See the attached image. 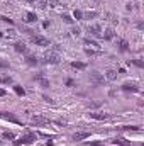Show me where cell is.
<instances>
[{
    "label": "cell",
    "mask_w": 144,
    "mask_h": 146,
    "mask_svg": "<svg viewBox=\"0 0 144 146\" xmlns=\"http://www.w3.org/2000/svg\"><path fill=\"white\" fill-rule=\"evenodd\" d=\"M36 138H37V134H36V133H27V134H24V136H20V138L14 139V146L32 145V143L36 141Z\"/></svg>",
    "instance_id": "1"
},
{
    "label": "cell",
    "mask_w": 144,
    "mask_h": 146,
    "mask_svg": "<svg viewBox=\"0 0 144 146\" xmlns=\"http://www.w3.org/2000/svg\"><path fill=\"white\" fill-rule=\"evenodd\" d=\"M59 54L56 53V51H51V53H48L46 56H44V60H42V63H46V65H59Z\"/></svg>",
    "instance_id": "2"
},
{
    "label": "cell",
    "mask_w": 144,
    "mask_h": 146,
    "mask_svg": "<svg viewBox=\"0 0 144 146\" xmlns=\"http://www.w3.org/2000/svg\"><path fill=\"white\" fill-rule=\"evenodd\" d=\"M31 42H32V44H36V46H42V48H46V46H51L49 39H46L44 36H39V34L31 36Z\"/></svg>",
    "instance_id": "3"
},
{
    "label": "cell",
    "mask_w": 144,
    "mask_h": 146,
    "mask_svg": "<svg viewBox=\"0 0 144 146\" xmlns=\"http://www.w3.org/2000/svg\"><path fill=\"white\" fill-rule=\"evenodd\" d=\"M32 80L37 82L42 88H49V87H51V82L44 76V73H37V75H34V76H32Z\"/></svg>",
    "instance_id": "4"
},
{
    "label": "cell",
    "mask_w": 144,
    "mask_h": 146,
    "mask_svg": "<svg viewBox=\"0 0 144 146\" xmlns=\"http://www.w3.org/2000/svg\"><path fill=\"white\" fill-rule=\"evenodd\" d=\"M90 82H92L95 87H98V85L104 83V75H100L98 72H92L90 73Z\"/></svg>",
    "instance_id": "5"
},
{
    "label": "cell",
    "mask_w": 144,
    "mask_h": 146,
    "mask_svg": "<svg viewBox=\"0 0 144 146\" xmlns=\"http://www.w3.org/2000/svg\"><path fill=\"white\" fill-rule=\"evenodd\" d=\"M120 88H122L124 92H139V87H137L136 82H126V83H122Z\"/></svg>",
    "instance_id": "6"
},
{
    "label": "cell",
    "mask_w": 144,
    "mask_h": 146,
    "mask_svg": "<svg viewBox=\"0 0 144 146\" xmlns=\"http://www.w3.org/2000/svg\"><path fill=\"white\" fill-rule=\"evenodd\" d=\"M88 33H90V36H93V37H102V27L98 24L88 26Z\"/></svg>",
    "instance_id": "7"
},
{
    "label": "cell",
    "mask_w": 144,
    "mask_h": 146,
    "mask_svg": "<svg viewBox=\"0 0 144 146\" xmlns=\"http://www.w3.org/2000/svg\"><path fill=\"white\" fill-rule=\"evenodd\" d=\"M14 49H15V53L27 54V46H26V42H22V41H17V42H14Z\"/></svg>",
    "instance_id": "8"
},
{
    "label": "cell",
    "mask_w": 144,
    "mask_h": 146,
    "mask_svg": "<svg viewBox=\"0 0 144 146\" xmlns=\"http://www.w3.org/2000/svg\"><path fill=\"white\" fill-rule=\"evenodd\" d=\"M49 122L51 121L46 119V117H42V115H32V124H36V126H46Z\"/></svg>",
    "instance_id": "9"
},
{
    "label": "cell",
    "mask_w": 144,
    "mask_h": 146,
    "mask_svg": "<svg viewBox=\"0 0 144 146\" xmlns=\"http://www.w3.org/2000/svg\"><path fill=\"white\" fill-rule=\"evenodd\" d=\"M0 117L2 119H7V121H10V122H15V124H20V121L12 114V112H0Z\"/></svg>",
    "instance_id": "10"
},
{
    "label": "cell",
    "mask_w": 144,
    "mask_h": 146,
    "mask_svg": "<svg viewBox=\"0 0 144 146\" xmlns=\"http://www.w3.org/2000/svg\"><path fill=\"white\" fill-rule=\"evenodd\" d=\"M88 115H90L92 119H95V121H107L108 117H110L108 114H100V112H90Z\"/></svg>",
    "instance_id": "11"
},
{
    "label": "cell",
    "mask_w": 144,
    "mask_h": 146,
    "mask_svg": "<svg viewBox=\"0 0 144 146\" xmlns=\"http://www.w3.org/2000/svg\"><path fill=\"white\" fill-rule=\"evenodd\" d=\"M88 136H90V133L80 131V133H75V134H73V141H83V139H87Z\"/></svg>",
    "instance_id": "12"
},
{
    "label": "cell",
    "mask_w": 144,
    "mask_h": 146,
    "mask_svg": "<svg viewBox=\"0 0 144 146\" xmlns=\"http://www.w3.org/2000/svg\"><path fill=\"white\" fill-rule=\"evenodd\" d=\"M115 36V33H114V29L112 27H107L104 33H102V37H104V41H112Z\"/></svg>",
    "instance_id": "13"
},
{
    "label": "cell",
    "mask_w": 144,
    "mask_h": 146,
    "mask_svg": "<svg viewBox=\"0 0 144 146\" xmlns=\"http://www.w3.org/2000/svg\"><path fill=\"white\" fill-rule=\"evenodd\" d=\"M26 63H27L29 66H36V65H39V60H37L36 54H27V56H26Z\"/></svg>",
    "instance_id": "14"
},
{
    "label": "cell",
    "mask_w": 144,
    "mask_h": 146,
    "mask_svg": "<svg viewBox=\"0 0 144 146\" xmlns=\"http://www.w3.org/2000/svg\"><path fill=\"white\" fill-rule=\"evenodd\" d=\"M83 42H85V46H90L92 49H100V46H98V42H97L95 39H90V37H85V39H83Z\"/></svg>",
    "instance_id": "15"
},
{
    "label": "cell",
    "mask_w": 144,
    "mask_h": 146,
    "mask_svg": "<svg viewBox=\"0 0 144 146\" xmlns=\"http://www.w3.org/2000/svg\"><path fill=\"white\" fill-rule=\"evenodd\" d=\"M117 46H119V49H120L122 53L129 51V42H127L126 39H117Z\"/></svg>",
    "instance_id": "16"
},
{
    "label": "cell",
    "mask_w": 144,
    "mask_h": 146,
    "mask_svg": "<svg viewBox=\"0 0 144 146\" xmlns=\"http://www.w3.org/2000/svg\"><path fill=\"white\" fill-rule=\"evenodd\" d=\"M105 78H107L108 82L117 80V72H115V70H112V68H108L107 72H105Z\"/></svg>",
    "instance_id": "17"
},
{
    "label": "cell",
    "mask_w": 144,
    "mask_h": 146,
    "mask_svg": "<svg viewBox=\"0 0 144 146\" xmlns=\"http://www.w3.org/2000/svg\"><path fill=\"white\" fill-rule=\"evenodd\" d=\"M24 21H26V22H31V24H32V22H37V14L36 12H27Z\"/></svg>",
    "instance_id": "18"
},
{
    "label": "cell",
    "mask_w": 144,
    "mask_h": 146,
    "mask_svg": "<svg viewBox=\"0 0 144 146\" xmlns=\"http://www.w3.org/2000/svg\"><path fill=\"white\" fill-rule=\"evenodd\" d=\"M71 68H75V70H85L87 63H83V61H71Z\"/></svg>",
    "instance_id": "19"
},
{
    "label": "cell",
    "mask_w": 144,
    "mask_h": 146,
    "mask_svg": "<svg viewBox=\"0 0 144 146\" xmlns=\"http://www.w3.org/2000/svg\"><path fill=\"white\" fill-rule=\"evenodd\" d=\"M0 83L2 85H12L14 83V78L12 76H7V75L5 76H0Z\"/></svg>",
    "instance_id": "20"
},
{
    "label": "cell",
    "mask_w": 144,
    "mask_h": 146,
    "mask_svg": "<svg viewBox=\"0 0 144 146\" xmlns=\"http://www.w3.org/2000/svg\"><path fill=\"white\" fill-rule=\"evenodd\" d=\"M12 88H14V92H15L19 97H24V95H26V88H22L20 85H14Z\"/></svg>",
    "instance_id": "21"
},
{
    "label": "cell",
    "mask_w": 144,
    "mask_h": 146,
    "mask_svg": "<svg viewBox=\"0 0 144 146\" xmlns=\"http://www.w3.org/2000/svg\"><path fill=\"white\" fill-rule=\"evenodd\" d=\"M114 143H115V145H119V146H132L127 139H124V138H115V139H114Z\"/></svg>",
    "instance_id": "22"
},
{
    "label": "cell",
    "mask_w": 144,
    "mask_h": 146,
    "mask_svg": "<svg viewBox=\"0 0 144 146\" xmlns=\"http://www.w3.org/2000/svg\"><path fill=\"white\" fill-rule=\"evenodd\" d=\"M98 15V12H95V10H92V12H85L83 14V21H88V19H95Z\"/></svg>",
    "instance_id": "23"
},
{
    "label": "cell",
    "mask_w": 144,
    "mask_h": 146,
    "mask_svg": "<svg viewBox=\"0 0 144 146\" xmlns=\"http://www.w3.org/2000/svg\"><path fill=\"white\" fill-rule=\"evenodd\" d=\"M85 54H87V56H97V54H100V49H92V48H85Z\"/></svg>",
    "instance_id": "24"
},
{
    "label": "cell",
    "mask_w": 144,
    "mask_h": 146,
    "mask_svg": "<svg viewBox=\"0 0 144 146\" xmlns=\"http://www.w3.org/2000/svg\"><path fill=\"white\" fill-rule=\"evenodd\" d=\"M127 65H134L137 68H144V61H141V60H129Z\"/></svg>",
    "instance_id": "25"
},
{
    "label": "cell",
    "mask_w": 144,
    "mask_h": 146,
    "mask_svg": "<svg viewBox=\"0 0 144 146\" xmlns=\"http://www.w3.org/2000/svg\"><path fill=\"white\" fill-rule=\"evenodd\" d=\"M2 138H3V139H9V141H14V139H15V134H14L12 131H5V133L2 134Z\"/></svg>",
    "instance_id": "26"
},
{
    "label": "cell",
    "mask_w": 144,
    "mask_h": 146,
    "mask_svg": "<svg viewBox=\"0 0 144 146\" xmlns=\"http://www.w3.org/2000/svg\"><path fill=\"white\" fill-rule=\"evenodd\" d=\"M73 19H76V21H83V12L78 10V9H75V12H73Z\"/></svg>",
    "instance_id": "27"
},
{
    "label": "cell",
    "mask_w": 144,
    "mask_h": 146,
    "mask_svg": "<svg viewBox=\"0 0 144 146\" xmlns=\"http://www.w3.org/2000/svg\"><path fill=\"white\" fill-rule=\"evenodd\" d=\"M61 19H63V22H66V24H73V22H75V19H73L71 15H68V14H63Z\"/></svg>",
    "instance_id": "28"
},
{
    "label": "cell",
    "mask_w": 144,
    "mask_h": 146,
    "mask_svg": "<svg viewBox=\"0 0 144 146\" xmlns=\"http://www.w3.org/2000/svg\"><path fill=\"white\" fill-rule=\"evenodd\" d=\"M120 129H122V131H141L139 126H122Z\"/></svg>",
    "instance_id": "29"
},
{
    "label": "cell",
    "mask_w": 144,
    "mask_h": 146,
    "mask_svg": "<svg viewBox=\"0 0 144 146\" xmlns=\"http://www.w3.org/2000/svg\"><path fill=\"white\" fill-rule=\"evenodd\" d=\"M0 19H2L3 22H7V24H10V26H14V21H12L10 17H7V15H0Z\"/></svg>",
    "instance_id": "30"
},
{
    "label": "cell",
    "mask_w": 144,
    "mask_h": 146,
    "mask_svg": "<svg viewBox=\"0 0 144 146\" xmlns=\"http://www.w3.org/2000/svg\"><path fill=\"white\" fill-rule=\"evenodd\" d=\"M85 145L87 146H104V143H100V141H87Z\"/></svg>",
    "instance_id": "31"
},
{
    "label": "cell",
    "mask_w": 144,
    "mask_h": 146,
    "mask_svg": "<svg viewBox=\"0 0 144 146\" xmlns=\"http://www.w3.org/2000/svg\"><path fill=\"white\" fill-rule=\"evenodd\" d=\"M48 3H49V0H39V7H41V9H46Z\"/></svg>",
    "instance_id": "32"
},
{
    "label": "cell",
    "mask_w": 144,
    "mask_h": 146,
    "mask_svg": "<svg viewBox=\"0 0 144 146\" xmlns=\"http://www.w3.org/2000/svg\"><path fill=\"white\" fill-rule=\"evenodd\" d=\"M71 34H73V36H76V37H78L80 34H81V31H80V27H73Z\"/></svg>",
    "instance_id": "33"
},
{
    "label": "cell",
    "mask_w": 144,
    "mask_h": 146,
    "mask_svg": "<svg viewBox=\"0 0 144 146\" xmlns=\"http://www.w3.org/2000/svg\"><path fill=\"white\" fill-rule=\"evenodd\" d=\"M65 85H66V87H73V85H75V80H73V78H66Z\"/></svg>",
    "instance_id": "34"
},
{
    "label": "cell",
    "mask_w": 144,
    "mask_h": 146,
    "mask_svg": "<svg viewBox=\"0 0 144 146\" xmlns=\"http://www.w3.org/2000/svg\"><path fill=\"white\" fill-rule=\"evenodd\" d=\"M22 31H24L26 34H29V36H34V31H32V29H27V27H22Z\"/></svg>",
    "instance_id": "35"
},
{
    "label": "cell",
    "mask_w": 144,
    "mask_h": 146,
    "mask_svg": "<svg viewBox=\"0 0 144 146\" xmlns=\"http://www.w3.org/2000/svg\"><path fill=\"white\" fill-rule=\"evenodd\" d=\"M88 107H92V109H97V107H100V102H92V104H88Z\"/></svg>",
    "instance_id": "36"
},
{
    "label": "cell",
    "mask_w": 144,
    "mask_h": 146,
    "mask_svg": "<svg viewBox=\"0 0 144 146\" xmlns=\"http://www.w3.org/2000/svg\"><path fill=\"white\" fill-rule=\"evenodd\" d=\"M0 68H9V61H3V60H0Z\"/></svg>",
    "instance_id": "37"
},
{
    "label": "cell",
    "mask_w": 144,
    "mask_h": 146,
    "mask_svg": "<svg viewBox=\"0 0 144 146\" xmlns=\"http://www.w3.org/2000/svg\"><path fill=\"white\" fill-rule=\"evenodd\" d=\"M42 99H44V102H48V104H54V100H53L51 97H46V95H44Z\"/></svg>",
    "instance_id": "38"
},
{
    "label": "cell",
    "mask_w": 144,
    "mask_h": 146,
    "mask_svg": "<svg viewBox=\"0 0 144 146\" xmlns=\"http://www.w3.org/2000/svg\"><path fill=\"white\" fill-rule=\"evenodd\" d=\"M49 24H51L49 21H44V22H42V27H44V29H48V27H49Z\"/></svg>",
    "instance_id": "39"
},
{
    "label": "cell",
    "mask_w": 144,
    "mask_h": 146,
    "mask_svg": "<svg viewBox=\"0 0 144 146\" xmlns=\"http://www.w3.org/2000/svg\"><path fill=\"white\" fill-rule=\"evenodd\" d=\"M136 27H137V29H144V24H143V22H137V24H136Z\"/></svg>",
    "instance_id": "40"
},
{
    "label": "cell",
    "mask_w": 144,
    "mask_h": 146,
    "mask_svg": "<svg viewBox=\"0 0 144 146\" xmlns=\"http://www.w3.org/2000/svg\"><path fill=\"white\" fill-rule=\"evenodd\" d=\"M56 124H58V126H66V122H65V121H56Z\"/></svg>",
    "instance_id": "41"
},
{
    "label": "cell",
    "mask_w": 144,
    "mask_h": 146,
    "mask_svg": "<svg viewBox=\"0 0 144 146\" xmlns=\"http://www.w3.org/2000/svg\"><path fill=\"white\" fill-rule=\"evenodd\" d=\"M5 95H7V92L3 88H0V97H5Z\"/></svg>",
    "instance_id": "42"
},
{
    "label": "cell",
    "mask_w": 144,
    "mask_h": 146,
    "mask_svg": "<svg viewBox=\"0 0 144 146\" xmlns=\"http://www.w3.org/2000/svg\"><path fill=\"white\" fill-rule=\"evenodd\" d=\"M120 73H126V70H124V68H119V70H117V75H120Z\"/></svg>",
    "instance_id": "43"
},
{
    "label": "cell",
    "mask_w": 144,
    "mask_h": 146,
    "mask_svg": "<svg viewBox=\"0 0 144 146\" xmlns=\"http://www.w3.org/2000/svg\"><path fill=\"white\" fill-rule=\"evenodd\" d=\"M26 2H29V3H32V2H36V0H26Z\"/></svg>",
    "instance_id": "44"
},
{
    "label": "cell",
    "mask_w": 144,
    "mask_h": 146,
    "mask_svg": "<svg viewBox=\"0 0 144 146\" xmlns=\"http://www.w3.org/2000/svg\"><path fill=\"white\" fill-rule=\"evenodd\" d=\"M93 2H98V0H93Z\"/></svg>",
    "instance_id": "45"
}]
</instances>
